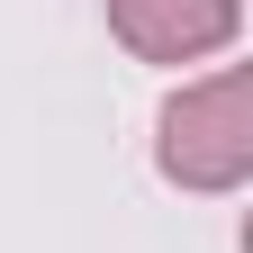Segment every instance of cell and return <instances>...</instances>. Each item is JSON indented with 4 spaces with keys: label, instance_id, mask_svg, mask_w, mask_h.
<instances>
[{
    "label": "cell",
    "instance_id": "2",
    "mask_svg": "<svg viewBox=\"0 0 253 253\" xmlns=\"http://www.w3.org/2000/svg\"><path fill=\"white\" fill-rule=\"evenodd\" d=\"M244 0H109V37L145 63H199L217 45H235Z\"/></svg>",
    "mask_w": 253,
    "mask_h": 253
},
{
    "label": "cell",
    "instance_id": "1",
    "mask_svg": "<svg viewBox=\"0 0 253 253\" xmlns=\"http://www.w3.org/2000/svg\"><path fill=\"white\" fill-rule=\"evenodd\" d=\"M154 163L181 190H244L253 172V73L244 63H217L208 82H181L163 100Z\"/></svg>",
    "mask_w": 253,
    "mask_h": 253
}]
</instances>
